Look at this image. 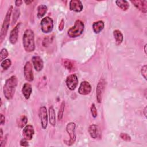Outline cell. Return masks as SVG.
<instances>
[{
    "mask_svg": "<svg viewBox=\"0 0 147 147\" xmlns=\"http://www.w3.org/2000/svg\"><path fill=\"white\" fill-rule=\"evenodd\" d=\"M17 83L18 80L15 75L11 76L6 80L3 90L4 95L7 100H11L13 99Z\"/></svg>",
    "mask_w": 147,
    "mask_h": 147,
    "instance_id": "6da1fadb",
    "label": "cell"
},
{
    "mask_svg": "<svg viewBox=\"0 0 147 147\" xmlns=\"http://www.w3.org/2000/svg\"><path fill=\"white\" fill-rule=\"evenodd\" d=\"M22 44L26 52H31L34 50V34L32 30L28 29L25 31L22 37Z\"/></svg>",
    "mask_w": 147,
    "mask_h": 147,
    "instance_id": "7a4b0ae2",
    "label": "cell"
},
{
    "mask_svg": "<svg viewBox=\"0 0 147 147\" xmlns=\"http://www.w3.org/2000/svg\"><path fill=\"white\" fill-rule=\"evenodd\" d=\"M13 10V6H10L6 14L5 19L3 20L2 25V28L1 30V34H0V41L1 42H2L3 39L5 38V36H6L9 26L10 25V17L11 16V13Z\"/></svg>",
    "mask_w": 147,
    "mask_h": 147,
    "instance_id": "3957f363",
    "label": "cell"
},
{
    "mask_svg": "<svg viewBox=\"0 0 147 147\" xmlns=\"http://www.w3.org/2000/svg\"><path fill=\"white\" fill-rule=\"evenodd\" d=\"M84 23L80 20H77L74 26L68 30V35L71 38H75L80 36L84 30Z\"/></svg>",
    "mask_w": 147,
    "mask_h": 147,
    "instance_id": "277c9868",
    "label": "cell"
},
{
    "mask_svg": "<svg viewBox=\"0 0 147 147\" xmlns=\"http://www.w3.org/2000/svg\"><path fill=\"white\" fill-rule=\"evenodd\" d=\"M40 26L42 32L44 33L51 32L53 28V20L49 17H44L41 21Z\"/></svg>",
    "mask_w": 147,
    "mask_h": 147,
    "instance_id": "5b68a950",
    "label": "cell"
},
{
    "mask_svg": "<svg viewBox=\"0 0 147 147\" xmlns=\"http://www.w3.org/2000/svg\"><path fill=\"white\" fill-rule=\"evenodd\" d=\"M75 127L76 125L74 122H69L66 126V131L70 136V139L68 141H65V143L68 145L70 146L74 144L76 140V134H75Z\"/></svg>",
    "mask_w": 147,
    "mask_h": 147,
    "instance_id": "8992f818",
    "label": "cell"
},
{
    "mask_svg": "<svg viewBox=\"0 0 147 147\" xmlns=\"http://www.w3.org/2000/svg\"><path fill=\"white\" fill-rule=\"evenodd\" d=\"M106 87V82L103 79H100L98 83L96 88V95L97 102L100 103L102 100V96Z\"/></svg>",
    "mask_w": 147,
    "mask_h": 147,
    "instance_id": "52a82bcc",
    "label": "cell"
},
{
    "mask_svg": "<svg viewBox=\"0 0 147 147\" xmlns=\"http://www.w3.org/2000/svg\"><path fill=\"white\" fill-rule=\"evenodd\" d=\"M24 75L26 80L32 82L34 79V76L32 71V66L29 61H27L24 67Z\"/></svg>",
    "mask_w": 147,
    "mask_h": 147,
    "instance_id": "ba28073f",
    "label": "cell"
},
{
    "mask_svg": "<svg viewBox=\"0 0 147 147\" xmlns=\"http://www.w3.org/2000/svg\"><path fill=\"white\" fill-rule=\"evenodd\" d=\"M66 85L70 90H74L78 86V79L75 74H71L66 79Z\"/></svg>",
    "mask_w": 147,
    "mask_h": 147,
    "instance_id": "9c48e42d",
    "label": "cell"
},
{
    "mask_svg": "<svg viewBox=\"0 0 147 147\" xmlns=\"http://www.w3.org/2000/svg\"><path fill=\"white\" fill-rule=\"evenodd\" d=\"M39 117L40 118L42 129H45L48 125V115H47V108L45 106H41L40 108Z\"/></svg>",
    "mask_w": 147,
    "mask_h": 147,
    "instance_id": "30bf717a",
    "label": "cell"
},
{
    "mask_svg": "<svg viewBox=\"0 0 147 147\" xmlns=\"http://www.w3.org/2000/svg\"><path fill=\"white\" fill-rule=\"evenodd\" d=\"M91 86L89 82L87 81H83L80 83L78 89V92L80 95H87L91 92Z\"/></svg>",
    "mask_w": 147,
    "mask_h": 147,
    "instance_id": "8fae6325",
    "label": "cell"
},
{
    "mask_svg": "<svg viewBox=\"0 0 147 147\" xmlns=\"http://www.w3.org/2000/svg\"><path fill=\"white\" fill-rule=\"evenodd\" d=\"M34 134V128L32 125H28L23 129L22 136L24 138L27 140H30L32 139L33 136Z\"/></svg>",
    "mask_w": 147,
    "mask_h": 147,
    "instance_id": "7c38bea8",
    "label": "cell"
},
{
    "mask_svg": "<svg viewBox=\"0 0 147 147\" xmlns=\"http://www.w3.org/2000/svg\"><path fill=\"white\" fill-rule=\"evenodd\" d=\"M20 23L18 24L10 32L9 36V41L11 44H14L17 42L18 37V32L20 29Z\"/></svg>",
    "mask_w": 147,
    "mask_h": 147,
    "instance_id": "4fadbf2b",
    "label": "cell"
},
{
    "mask_svg": "<svg viewBox=\"0 0 147 147\" xmlns=\"http://www.w3.org/2000/svg\"><path fill=\"white\" fill-rule=\"evenodd\" d=\"M131 2L134 5V6L142 13H146L147 12V1L146 0H138V1H131Z\"/></svg>",
    "mask_w": 147,
    "mask_h": 147,
    "instance_id": "5bb4252c",
    "label": "cell"
},
{
    "mask_svg": "<svg viewBox=\"0 0 147 147\" xmlns=\"http://www.w3.org/2000/svg\"><path fill=\"white\" fill-rule=\"evenodd\" d=\"M32 63L36 71L39 72L41 71L44 67V62L42 59L38 56H34L32 59Z\"/></svg>",
    "mask_w": 147,
    "mask_h": 147,
    "instance_id": "9a60e30c",
    "label": "cell"
},
{
    "mask_svg": "<svg viewBox=\"0 0 147 147\" xmlns=\"http://www.w3.org/2000/svg\"><path fill=\"white\" fill-rule=\"evenodd\" d=\"M83 8L82 3L79 0H71L69 2V9L75 12H80Z\"/></svg>",
    "mask_w": 147,
    "mask_h": 147,
    "instance_id": "2e32d148",
    "label": "cell"
},
{
    "mask_svg": "<svg viewBox=\"0 0 147 147\" xmlns=\"http://www.w3.org/2000/svg\"><path fill=\"white\" fill-rule=\"evenodd\" d=\"M32 92V88L31 85L28 83H25L22 88V93L26 99H28L30 98V96Z\"/></svg>",
    "mask_w": 147,
    "mask_h": 147,
    "instance_id": "e0dca14e",
    "label": "cell"
},
{
    "mask_svg": "<svg viewBox=\"0 0 147 147\" xmlns=\"http://www.w3.org/2000/svg\"><path fill=\"white\" fill-rule=\"evenodd\" d=\"M88 133L92 138H97L99 136V130L98 126L95 124L90 125L88 127Z\"/></svg>",
    "mask_w": 147,
    "mask_h": 147,
    "instance_id": "ac0fdd59",
    "label": "cell"
},
{
    "mask_svg": "<svg viewBox=\"0 0 147 147\" xmlns=\"http://www.w3.org/2000/svg\"><path fill=\"white\" fill-rule=\"evenodd\" d=\"M63 65L68 71H73L75 69V63L74 61L69 59H64L62 60Z\"/></svg>",
    "mask_w": 147,
    "mask_h": 147,
    "instance_id": "d6986e66",
    "label": "cell"
},
{
    "mask_svg": "<svg viewBox=\"0 0 147 147\" xmlns=\"http://www.w3.org/2000/svg\"><path fill=\"white\" fill-rule=\"evenodd\" d=\"M113 35H114V38L115 40L116 44L118 45H120L122 42L123 40V36L122 32L120 30L116 29V30H114Z\"/></svg>",
    "mask_w": 147,
    "mask_h": 147,
    "instance_id": "ffe728a7",
    "label": "cell"
},
{
    "mask_svg": "<svg viewBox=\"0 0 147 147\" xmlns=\"http://www.w3.org/2000/svg\"><path fill=\"white\" fill-rule=\"evenodd\" d=\"M104 28V22L102 21H98L94 22L92 25L93 30L95 33H100Z\"/></svg>",
    "mask_w": 147,
    "mask_h": 147,
    "instance_id": "44dd1931",
    "label": "cell"
},
{
    "mask_svg": "<svg viewBox=\"0 0 147 147\" xmlns=\"http://www.w3.org/2000/svg\"><path fill=\"white\" fill-rule=\"evenodd\" d=\"M116 5L123 11L127 10L129 7V3L126 0H118L115 1Z\"/></svg>",
    "mask_w": 147,
    "mask_h": 147,
    "instance_id": "7402d4cb",
    "label": "cell"
},
{
    "mask_svg": "<svg viewBox=\"0 0 147 147\" xmlns=\"http://www.w3.org/2000/svg\"><path fill=\"white\" fill-rule=\"evenodd\" d=\"M49 123L52 126H55L56 124V117L55 112L53 106H51L49 108Z\"/></svg>",
    "mask_w": 147,
    "mask_h": 147,
    "instance_id": "603a6c76",
    "label": "cell"
},
{
    "mask_svg": "<svg viewBox=\"0 0 147 147\" xmlns=\"http://www.w3.org/2000/svg\"><path fill=\"white\" fill-rule=\"evenodd\" d=\"M47 6L44 5H40L37 7V17L38 18H42L47 11Z\"/></svg>",
    "mask_w": 147,
    "mask_h": 147,
    "instance_id": "cb8c5ba5",
    "label": "cell"
},
{
    "mask_svg": "<svg viewBox=\"0 0 147 147\" xmlns=\"http://www.w3.org/2000/svg\"><path fill=\"white\" fill-rule=\"evenodd\" d=\"M28 122V118L25 115L20 117L17 120V125L20 128L24 127Z\"/></svg>",
    "mask_w": 147,
    "mask_h": 147,
    "instance_id": "d4e9b609",
    "label": "cell"
},
{
    "mask_svg": "<svg viewBox=\"0 0 147 147\" xmlns=\"http://www.w3.org/2000/svg\"><path fill=\"white\" fill-rule=\"evenodd\" d=\"M11 61L9 59H5L1 62V66L5 70H7V69H9V68L11 66Z\"/></svg>",
    "mask_w": 147,
    "mask_h": 147,
    "instance_id": "484cf974",
    "label": "cell"
},
{
    "mask_svg": "<svg viewBox=\"0 0 147 147\" xmlns=\"http://www.w3.org/2000/svg\"><path fill=\"white\" fill-rule=\"evenodd\" d=\"M20 11L19 10V9L16 7L14 9V12L13 14V19H12V25H14L16 22L17 21V19L18 18V17H20Z\"/></svg>",
    "mask_w": 147,
    "mask_h": 147,
    "instance_id": "4316f807",
    "label": "cell"
},
{
    "mask_svg": "<svg viewBox=\"0 0 147 147\" xmlns=\"http://www.w3.org/2000/svg\"><path fill=\"white\" fill-rule=\"evenodd\" d=\"M64 107H65V102H63L60 105L59 113H58V119L61 120L63 118L64 111Z\"/></svg>",
    "mask_w": 147,
    "mask_h": 147,
    "instance_id": "83f0119b",
    "label": "cell"
},
{
    "mask_svg": "<svg viewBox=\"0 0 147 147\" xmlns=\"http://www.w3.org/2000/svg\"><path fill=\"white\" fill-rule=\"evenodd\" d=\"M8 51L6 48H3L2 49L1 53H0V60L3 61L8 56Z\"/></svg>",
    "mask_w": 147,
    "mask_h": 147,
    "instance_id": "f1b7e54d",
    "label": "cell"
},
{
    "mask_svg": "<svg viewBox=\"0 0 147 147\" xmlns=\"http://www.w3.org/2000/svg\"><path fill=\"white\" fill-rule=\"evenodd\" d=\"M91 113L92 116L94 118H96L97 117V115H98L97 109H96L95 105L94 103H92L91 106Z\"/></svg>",
    "mask_w": 147,
    "mask_h": 147,
    "instance_id": "f546056e",
    "label": "cell"
},
{
    "mask_svg": "<svg viewBox=\"0 0 147 147\" xmlns=\"http://www.w3.org/2000/svg\"><path fill=\"white\" fill-rule=\"evenodd\" d=\"M120 137L121 138V139H122L125 141L129 142V141H130L131 140V137L128 134L125 133H121L120 134Z\"/></svg>",
    "mask_w": 147,
    "mask_h": 147,
    "instance_id": "4dcf8cb0",
    "label": "cell"
},
{
    "mask_svg": "<svg viewBox=\"0 0 147 147\" xmlns=\"http://www.w3.org/2000/svg\"><path fill=\"white\" fill-rule=\"evenodd\" d=\"M141 72L142 75V76L145 78V80H146V74H147V66L146 65H144L142 66L141 69Z\"/></svg>",
    "mask_w": 147,
    "mask_h": 147,
    "instance_id": "1f68e13d",
    "label": "cell"
},
{
    "mask_svg": "<svg viewBox=\"0 0 147 147\" xmlns=\"http://www.w3.org/2000/svg\"><path fill=\"white\" fill-rule=\"evenodd\" d=\"M20 145L22 146H28L29 144L28 142V140H26L25 138H23L20 141Z\"/></svg>",
    "mask_w": 147,
    "mask_h": 147,
    "instance_id": "d6a6232c",
    "label": "cell"
},
{
    "mask_svg": "<svg viewBox=\"0 0 147 147\" xmlns=\"http://www.w3.org/2000/svg\"><path fill=\"white\" fill-rule=\"evenodd\" d=\"M64 19H62L60 22L59 26V30L60 31H61L63 30L64 29Z\"/></svg>",
    "mask_w": 147,
    "mask_h": 147,
    "instance_id": "836d02e7",
    "label": "cell"
},
{
    "mask_svg": "<svg viewBox=\"0 0 147 147\" xmlns=\"http://www.w3.org/2000/svg\"><path fill=\"white\" fill-rule=\"evenodd\" d=\"M5 118L4 115L2 114H1V121H0L1 125H3L5 123Z\"/></svg>",
    "mask_w": 147,
    "mask_h": 147,
    "instance_id": "e575fe53",
    "label": "cell"
},
{
    "mask_svg": "<svg viewBox=\"0 0 147 147\" xmlns=\"http://www.w3.org/2000/svg\"><path fill=\"white\" fill-rule=\"evenodd\" d=\"M22 1L21 0H17V1H15V5L17 7L21 6L22 5Z\"/></svg>",
    "mask_w": 147,
    "mask_h": 147,
    "instance_id": "d590c367",
    "label": "cell"
},
{
    "mask_svg": "<svg viewBox=\"0 0 147 147\" xmlns=\"http://www.w3.org/2000/svg\"><path fill=\"white\" fill-rule=\"evenodd\" d=\"M24 2H25V3L26 5H30L31 3H32L33 2V1H29V0H28V1H25Z\"/></svg>",
    "mask_w": 147,
    "mask_h": 147,
    "instance_id": "8d00e7d4",
    "label": "cell"
},
{
    "mask_svg": "<svg viewBox=\"0 0 147 147\" xmlns=\"http://www.w3.org/2000/svg\"><path fill=\"white\" fill-rule=\"evenodd\" d=\"M2 136H3V131L2 128H1V136H0V138H1V142L2 141Z\"/></svg>",
    "mask_w": 147,
    "mask_h": 147,
    "instance_id": "74e56055",
    "label": "cell"
},
{
    "mask_svg": "<svg viewBox=\"0 0 147 147\" xmlns=\"http://www.w3.org/2000/svg\"><path fill=\"white\" fill-rule=\"evenodd\" d=\"M143 113H144V115H145V117H146V107H145Z\"/></svg>",
    "mask_w": 147,
    "mask_h": 147,
    "instance_id": "f35d334b",
    "label": "cell"
},
{
    "mask_svg": "<svg viewBox=\"0 0 147 147\" xmlns=\"http://www.w3.org/2000/svg\"><path fill=\"white\" fill-rule=\"evenodd\" d=\"M146 44H145V45H144V52H145V55H146Z\"/></svg>",
    "mask_w": 147,
    "mask_h": 147,
    "instance_id": "ab89813d",
    "label": "cell"
}]
</instances>
